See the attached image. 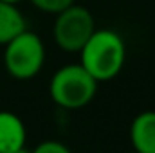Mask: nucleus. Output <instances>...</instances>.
<instances>
[{"label": "nucleus", "mask_w": 155, "mask_h": 153, "mask_svg": "<svg viewBox=\"0 0 155 153\" xmlns=\"http://www.w3.org/2000/svg\"><path fill=\"white\" fill-rule=\"evenodd\" d=\"M83 69L97 83L110 81L123 70L126 45L123 36L112 29H96L79 50Z\"/></svg>", "instance_id": "obj_1"}, {"label": "nucleus", "mask_w": 155, "mask_h": 153, "mask_svg": "<svg viewBox=\"0 0 155 153\" xmlns=\"http://www.w3.org/2000/svg\"><path fill=\"white\" fill-rule=\"evenodd\" d=\"M97 92V81L81 63H69L58 69L49 81V96L63 110H79L87 106Z\"/></svg>", "instance_id": "obj_2"}, {"label": "nucleus", "mask_w": 155, "mask_h": 153, "mask_svg": "<svg viewBox=\"0 0 155 153\" xmlns=\"http://www.w3.org/2000/svg\"><path fill=\"white\" fill-rule=\"evenodd\" d=\"M4 67L7 74L18 81L38 76L45 63V45L36 33L24 29L5 45Z\"/></svg>", "instance_id": "obj_3"}, {"label": "nucleus", "mask_w": 155, "mask_h": 153, "mask_svg": "<svg viewBox=\"0 0 155 153\" xmlns=\"http://www.w3.org/2000/svg\"><path fill=\"white\" fill-rule=\"evenodd\" d=\"M96 31L94 15L76 2L56 15L52 36L56 45L65 52H79L85 41Z\"/></svg>", "instance_id": "obj_4"}, {"label": "nucleus", "mask_w": 155, "mask_h": 153, "mask_svg": "<svg viewBox=\"0 0 155 153\" xmlns=\"http://www.w3.org/2000/svg\"><path fill=\"white\" fill-rule=\"evenodd\" d=\"M27 130L24 121L13 112H0V153L25 151Z\"/></svg>", "instance_id": "obj_5"}, {"label": "nucleus", "mask_w": 155, "mask_h": 153, "mask_svg": "<svg viewBox=\"0 0 155 153\" xmlns=\"http://www.w3.org/2000/svg\"><path fill=\"white\" fill-rule=\"evenodd\" d=\"M130 142L139 153H155V110H144L130 124Z\"/></svg>", "instance_id": "obj_6"}, {"label": "nucleus", "mask_w": 155, "mask_h": 153, "mask_svg": "<svg viewBox=\"0 0 155 153\" xmlns=\"http://www.w3.org/2000/svg\"><path fill=\"white\" fill-rule=\"evenodd\" d=\"M24 29H27V25L20 9L15 4L0 0V45H5Z\"/></svg>", "instance_id": "obj_7"}, {"label": "nucleus", "mask_w": 155, "mask_h": 153, "mask_svg": "<svg viewBox=\"0 0 155 153\" xmlns=\"http://www.w3.org/2000/svg\"><path fill=\"white\" fill-rule=\"evenodd\" d=\"M38 11L47 13V15H58L60 11L67 9L69 5H72L76 0H29Z\"/></svg>", "instance_id": "obj_8"}, {"label": "nucleus", "mask_w": 155, "mask_h": 153, "mask_svg": "<svg viewBox=\"0 0 155 153\" xmlns=\"http://www.w3.org/2000/svg\"><path fill=\"white\" fill-rule=\"evenodd\" d=\"M35 151L36 153H69L71 148L65 146L60 141H43L35 148Z\"/></svg>", "instance_id": "obj_9"}, {"label": "nucleus", "mask_w": 155, "mask_h": 153, "mask_svg": "<svg viewBox=\"0 0 155 153\" xmlns=\"http://www.w3.org/2000/svg\"><path fill=\"white\" fill-rule=\"evenodd\" d=\"M2 2H7V4H15V5H16V4H18V2H22V0H2Z\"/></svg>", "instance_id": "obj_10"}]
</instances>
